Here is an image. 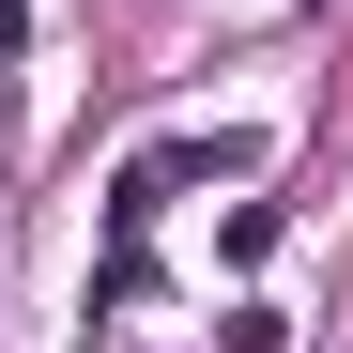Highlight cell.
I'll use <instances>...</instances> for the list:
<instances>
[{
  "instance_id": "cell-1",
  "label": "cell",
  "mask_w": 353,
  "mask_h": 353,
  "mask_svg": "<svg viewBox=\"0 0 353 353\" xmlns=\"http://www.w3.org/2000/svg\"><path fill=\"white\" fill-rule=\"evenodd\" d=\"M16 46H31V0H0V62H16Z\"/></svg>"
}]
</instances>
